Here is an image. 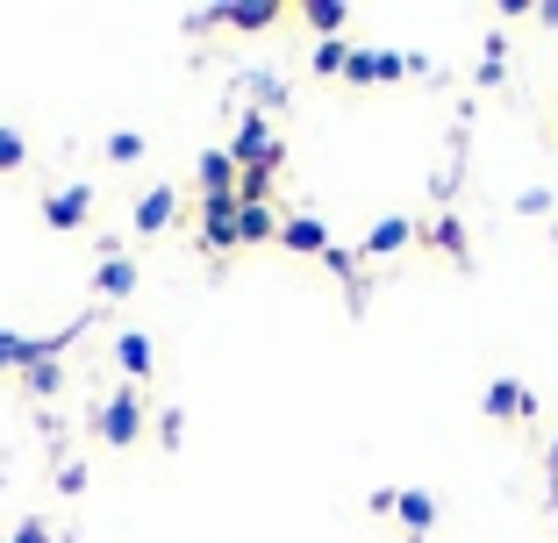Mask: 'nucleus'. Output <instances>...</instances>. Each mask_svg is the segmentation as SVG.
<instances>
[{
	"label": "nucleus",
	"instance_id": "dca6fc26",
	"mask_svg": "<svg viewBox=\"0 0 558 543\" xmlns=\"http://www.w3.org/2000/svg\"><path fill=\"white\" fill-rule=\"evenodd\" d=\"M58 379H65V372H58V358H44V365H29V372H22V386H29L36 400H50V394H58Z\"/></svg>",
	"mask_w": 558,
	"mask_h": 543
},
{
	"label": "nucleus",
	"instance_id": "f8f14e48",
	"mask_svg": "<svg viewBox=\"0 0 558 543\" xmlns=\"http://www.w3.org/2000/svg\"><path fill=\"white\" fill-rule=\"evenodd\" d=\"M94 286H100L108 300H130V294H136V264H130V258H100Z\"/></svg>",
	"mask_w": 558,
	"mask_h": 543
},
{
	"label": "nucleus",
	"instance_id": "7ed1b4c3",
	"mask_svg": "<svg viewBox=\"0 0 558 543\" xmlns=\"http://www.w3.org/2000/svg\"><path fill=\"white\" fill-rule=\"evenodd\" d=\"M236 208H244L236 194L201 200V244H208V250H236Z\"/></svg>",
	"mask_w": 558,
	"mask_h": 543
},
{
	"label": "nucleus",
	"instance_id": "f03ea898",
	"mask_svg": "<svg viewBox=\"0 0 558 543\" xmlns=\"http://www.w3.org/2000/svg\"><path fill=\"white\" fill-rule=\"evenodd\" d=\"M401 72H415V58H401V50H351L344 58L351 86H379V79H401Z\"/></svg>",
	"mask_w": 558,
	"mask_h": 543
},
{
	"label": "nucleus",
	"instance_id": "f3484780",
	"mask_svg": "<svg viewBox=\"0 0 558 543\" xmlns=\"http://www.w3.org/2000/svg\"><path fill=\"white\" fill-rule=\"evenodd\" d=\"M344 36H329V44H315V72H323V79H337V72H344Z\"/></svg>",
	"mask_w": 558,
	"mask_h": 543
},
{
	"label": "nucleus",
	"instance_id": "39448f33",
	"mask_svg": "<svg viewBox=\"0 0 558 543\" xmlns=\"http://www.w3.org/2000/svg\"><path fill=\"white\" fill-rule=\"evenodd\" d=\"M86 214H94V194H86V186H65V194L44 200V222H50V230H86Z\"/></svg>",
	"mask_w": 558,
	"mask_h": 543
},
{
	"label": "nucleus",
	"instance_id": "aec40b11",
	"mask_svg": "<svg viewBox=\"0 0 558 543\" xmlns=\"http://www.w3.org/2000/svg\"><path fill=\"white\" fill-rule=\"evenodd\" d=\"M429 244H437V250H451V258H459V250H465V230H459V222H451V214H444L437 230H429Z\"/></svg>",
	"mask_w": 558,
	"mask_h": 543
},
{
	"label": "nucleus",
	"instance_id": "4be33fe9",
	"mask_svg": "<svg viewBox=\"0 0 558 543\" xmlns=\"http://www.w3.org/2000/svg\"><path fill=\"white\" fill-rule=\"evenodd\" d=\"M551 472H558V436H551Z\"/></svg>",
	"mask_w": 558,
	"mask_h": 543
},
{
	"label": "nucleus",
	"instance_id": "9b49d317",
	"mask_svg": "<svg viewBox=\"0 0 558 543\" xmlns=\"http://www.w3.org/2000/svg\"><path fill=\"white\" fill-rule=\"evenodd\" d=\"M236 244H279V214L272 208H236Z\"/></svg>",
	"mask_w": 558,
	"mask_h": 543
},
{
	"label": "nucleus",
	"instance_id": "4468645a",
	"mask_svg": "<svg viewBox=\"0 0 558 543\" xmlns=\"http://www.w3.org/2000/svg\"><path fill=\"white\" fill-rule=\"evenodd\" d=\"M116 365H122V372H136V379H150V365H158V358H150V336H116Z\"/></svg>",
	"mask_w": 558,
	"mask_h": 543
},
{
	"label": "nucleus",
	"instance_id": "412c9836",
	"mask_svg": "<svg viewBox=\"0 0 558 543\" xmlns=\"http://www.w3.org/2000/svg\"><path fill=\"white\" fill-rule=\"evenodd\" d=\"M8 543H50V522H44V515H29V522H15V536H8Z\"/></svg>",
	"mask_w": 558,
	"mask_h": 543
},
{
	"label": "nucleus",
	"instance_id": "ddd939ff",
	"mask_svg": "<svg viewBox=\"0 0 558 543\" xmlns=\"http://www.w3.org/2000/svg\"><path fill=\"white\" fill-rule=\"evenodd\" d=\"M301 22H308V29H323V44H329V36L351 22V8H344V0H308V8H301Z\"/></svg>",
	"mask_w": 558,
	"mask_h": 543
},
{
	"label": "nucleus",
	"instance_id": "2eb2a0df",
	"mask_svg": "<svg viewBox=\"0 0 558 543\" xmlns=\"http://www.w3.org/2000/svg\"><path fill=\"white\" fill-rule=\"evenodd\" d=\"M395 515L415 529V536H423V529L437 522V501H429V494H401V501H395Z\"/></svg>",
	"mask_w": 558,
	"mask_h": 543
},
{
	"label": "nucleus",
	"instance_id": "9d476101",
	"mask_svg": "<svg viewBox=\"0 0 558 543\" xmlns=\"http://www.w3.org/2000/svg\"><path fill=\"white\" fill-rule=\"evenodd\" d=\"M201 194H208V200L236 194V165H230V150H201Z\"/></svg>",
	"mask_w": 558,
	"mask_h": 543
},
{
	"label": "nucleus",
	"instance_id": "6e6552de",
	"mask_svg": "<svg viewBox=\"0 0 558 543\" xmlns=\"http://www.w3.org/2000/svg\"><path fill=\"white\" fill-rule=\"evenodd\" d=\"M480 415H487V422H509V415H530V394L515 386V379H494L487 394H480Z\"/></svg>",
	"mask_w": 558,
	"mask_h": 543
},
{
	"label": "nucleus",
	"instance_id": "f257e3e1",
	"mask_svg": "<svg viewBox=\"0 0 558 543\" xmlns=\"http://www.w3.org/2000/svg\"><path fill=\"white\" fill-rule=\"evenodd\" d=\"M94 436L108 451H130L136 436H144V400H136V386H116V394L94 408Z\"/></svg>",
	"mask_w": 558,
	"mask_h": 543
},
{
	"label": "nucleus",
	"instance_id": "20e7f679",
	"mask_svg": "<svg viewBox=\"0 0 558 543\" xmlns=\"http://www.w3.org/2000/svg\"><path fill=\"white\" fill-rule=\"evenodd\" d=\"M208 22H222V29H244V36H258V29H272V22H279V8H272V0H230V8H215Z\"/></svg>",
	"mask_w": 558,
	"mask_h": 543
},
{
	"label": "nucleus",
	"instance_id": "a211bd4d",
	"mask_svg": "<svg viewBox=\"0 0 558 543\" xmlns=\"http://www.w3.org/2000/svg\"><path fill=\"white\" fill-rule=\"evenodd\" d=\"M108 158H116V165H136V158H144V136H136V129H116V136H108Z\"/></svg>",
	"mask_w": 558,
	"mask_h": 543
},
{
	"label": "nucleus",
	"instance_id": "6ab92c4d",
	"mask_svg": "<svg viewBox=\"0 0 558 543\" xmlns=\"http://www.w3.org/2000/svg\"><path fill=\"white\" fill-rule=\"evenodd\" d=\"M22 165H29V144L15 129H0V172H22Z\"/></svg>",
	"mask_w": 558,
	"mask_h": 543
},
{
	"label": "nucleus",
	"instance_id": "0eeeda50",
	"mask_svg": "<svg viewBox=\"0 0 558 543\" xmlns=\"http://www.w3.org/2000/svg\"><path fill=\"white\" fill-rule=\"evenodd\" d=\"M279 244L301 250V258H323V250H329V230L315 222V214H294V222H279Z\"/></svg>",
	"mask_w": 558,
	"mask_h": 543
},
{
	"label": "nucleus",
	"instance_id": "423d86ee",
	"mask_svg": "<svg viewBox=\"0 0 558 543\" xmlns=\"http://www.w3.org/2000/svg\"><path fill=\"white\" fill-rule=\"evenodd\" d=\"M172 214H180V194H172V186H150V194L136 200V230L158 236V230H172Z\"/></svg>",
	"mask_w": 558,
	"mask_h": 543
},
{
	"label": "nucleus",
	"instance_id": "1a4fd4ad",
	"mask_svg": "<svg viewBox=\"0 0 558 543\" xmlns=\"http://www.w3.org/2000/svg\"><path fill=\"white\" fill-rule=\"evenodd\" d=\"M409 244H415V230L401 222V214H387V222L365 230V258H395V250H409Z\"/></svg>",
	"mask_w": 558,
	"mask_h": 543
}]
</instances>
